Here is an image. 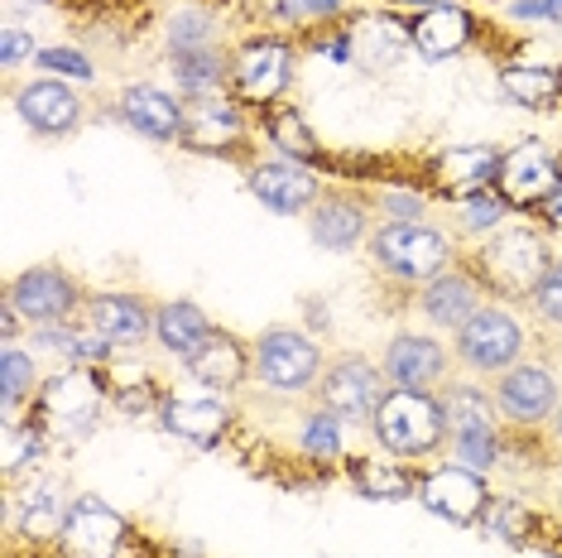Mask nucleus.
<instances>
[{
  "mask_svg": "<svg viewBox=\"0 0 562 558\" xmlns=\"http://www.w3.org/2000/svg\"><path fill=\"white\" fill-rule=\"evenodd\" d=\"M553 236L539 226V217H515L505 222L501 232H491L485 241L467 250L471 275L481 279L485 299H501V303H529V294L539 289L543 270L553 265Z\"/></svg>",
  "mask_w": 562,
  "mask_h": 558,
  "instance_id": "f257e3e1",
  "label": "nucleus"
},
{
  "mask_svg": "<svg viewBox=\"0 0 562 558\" xmlns=\"http://www.w3.org/2000/svg\"><path fill=\"white\" fill-rule=\"evenodd\" d=\"M111 410V380L97 366H54L44 390L34 395V418L54 443V453H72L97 438L101 418Z\"/></svg>",
  "mask_w": 562,
  "mask_h": 558,
  "instance_id": "f03ea898",
  "label": "nucleus"
},
{
  "mask_svg": "<svg viewBox=\"0 0 562 558\" xmlns=\"http://www.w3.org/2000/svg\"><path fill=\"white\" fill-rule=\"evenodd\" d=\"M299 78V40L270 24H246L232 40V97L240 107L260 111L289 101Z\"/></svg>",
  "mask_w": 562,
  "mask_h": 558,
  "instance_id": "7ed1b4c3",
  "label": "nucleus"
},
{
  "mask_svg": "<svg viewBox=\"0 0 562 558\" xmlns=\"http://www.w3.org/2000/svg\"><path fill=\"white\" fill-rule=\"evenodd\" d=\"M366 256L390 284L418 294L432 275H442L447 265L462 260V250H457L447 226L428 217V222H375V232L366 241Z\"/></svg>",
  "mask_w": 562,
  "mask_h": 558,
  "instance_id": "20e7f679",
  "label": "nucleus"
},
{
  "mask_svg": "<svg viewBox=\"0 0 562 558\" xmlns=\"http://www.w3.org/2000/svg\"><path fill=\"white\" fill-rule=\"evenodd\" d=\"M370 443L400 462H438L447 458V414L438 390H400L394 386L385 404L370 418Z\"/></svg>",
  "mask_w": 562,
  "mask_h": 558,
  "instance_id": "39448f33",
  "label": "nucleus"
},
{
  "mask_svg": "<svg viewBox=\"0 0 562 558\" xmlns=\"http://www.w3.org/2000/svg\"><path fill=\"white\" fill-rule=\"evenodd\" d=\"M250 361H255V386L270 390L279 400H313L327 371V347L308 327L274 323L250 337Z\"/></svg>",
  "mask_w": 562,
  "mask_h": 558,
  "instance_id": "423d86ee",
  "label": "nucleus"
},
{
  "mask_svg": "<svg viewBox=\"0 0 562 558\" xmlns=\"http://www.w3.org/2000/svg\"><path fill=\"white\" fill-rule=\"evenodd\" d=\"M452 357L467 376L495 380V376H505L515 361L529 357V323L519 319L515 303L485 299L481 309L452 333Z\"/></svg>",
  "mask_w": 562,
  "mask_h": 558,
  "instance_id": "0eeeda50",
  "label": "nucleus"
},
{
  "mask_svg": "<svg viewBox=\"0 0 562 558\" xmlns=\"http://www.w3.org/2000/svg\"><path fill=\"white\" fill-rule=\"evenodd\" d=\"M78 491L68 487L63 472H34L20 487H5V535L24 549H54L63 525H68V505Z\"/></svg>",
  "mask_w": 562,
  "mask_h": 558,
  "instance_id": "6e6552de",
  "label": "nucleus"
},
{
  "mask_svg": "<svg viewBox=\"0 0 562 558\" xmlns=\"http://www.w3.org/2000/svg\"><path fill=\"white\" fill-rule=\"evenodd\" d=\"M155 424L169 434L173 443L193 453H216L226 438L236 434V404L232 395H212L202 386H169L164 390V404L155 414Z\"/></svg>",
  "mask_w": 562,
  "mask_h": 558,
  "instance_id": "1a4fd4ad",
  "label": "nucleus"
},
{
  "mask_svg": "<svg viewBox=\"0 0 562 558\" xmlns=\"http://www.w3.org/2000/svg\"><path fill=\"white\" fill-rule=\"evenodd\" d=\"M260 135L255 131V111L240 107L232 92L222 97H202L183 107V140L178 145L188 155H207V159H255L250 155V140Z\"/></svg>",
  "mask_w": 562,
  "mask_h": 558,
  "instance_id": "9d476101",
  "label": "nucleus"
},
{
  "mask_svg": "<svg viewBox=\"0 0 562 558\" xmlns=\"http://www.w3.org/2000/svg\"><path fill=\"white\" fill-rule=\"evenodd\" d=\"M491 477L476 472V467L457 462V458H438V462H424L418 472V505L442 520V525H457V529H481V515L491 505Z\"/></svg>",
  "mask_w": 562,
  "mask_h": 558,
  "instance_id": "9b49d317",
  "label": "nucleus"
},
{
  "mask_svg": "<svg viewBox=\"0 0 562 558\" xmlns=\"http://www.w3.org/2000/svg\"><path fill=\"white\" fill-rule=\"evenodd\" d=\"M558 183H562V159L548 140L524 135L515 145H505L501 174H495V193L509 202L515 217H539V208L553 198Z\"/></svg>",
  "mask_w": 562,
  "mask_h": 558,
  "instance_id": "f8f14e48",
  "label": "nucleus"
},
{
  "mask_svg": "<svg viewBox=\"0 0 562 558\" xmlns=\"http://www.w3.org/2000/svg\"><path fill=\"white\" fill-rule=\"evenodd\" d=\"M5 303L24 319V327H58V323H78L87 289L72 279V270L63 265H30L5 284Z\"/></svg>",
  "mask_w": 562,
  "mask_h": 558,
  "instance_id": "ddd939ff",
  "label": "nucleus"
},
{
  "mask_svg": "<svg viewBox=\"0 0 562 558\" xmlns=\"http://www.w3.org/2000/svg\"><path fill=\"white\" fill-rule=\"evenodd\" d=\"M10 111H15L20 125L34 140H68L87 125L82 87L63 82V78H44V72H34V78L10 87Z\"/></svg>",
  "mask_w": 562,
  "mask_h": 558,
  "instance_id": "4468645a",
  "label": "nucleus"
},
{
  "mask_svg": "<svg viewBox=\"0 0 562 558\" xmlns=\"http://www.w3.org/2000/svg\"><path fill=\"white\" fill-rule=\"evenodd\" d=\"M347 34L356 48V72H366V78H385L414 58L408 15L394 5H380V0H356L347 15Z\"/></svg>",
  "mask_w": 562,
  "mask_h": 558,
  "instance_id": "2eb2a0df",
  "label": "nucleus"
},
{
  "mask_svg": "<svg viewBox=\"0 0 562 558\" xmlns=\"http://www.w3.org/2000/svg\"><path fill=\"white\" fill-rule=\"evenodd\" d=\"M135 539V525L121 505H111L97 491H78L68 505V525L58 535V558H121Z\"/></svg>",
  "mask_w": 562,
  "mask_h": 558,
  "instance_id": "dca6fc26",
  "label": "nucleus"
},
{
  "mask_svg": "<svg viewBox=\"0 0 562 558\" xmlns=\"http://www.w3.org/2000/svg\"><path fill=\"white\" fill-rule=\"evenodd\" d=\"M375 208H370L366 188H351V183H327L323 198L313 202V212L303 217L308 226V241L327 256H356L366 250L370 232H375Z\"/></svg>",
  "mask_w": 562,
  "mask_h": 558,
  "instance_id": "f3484780",
  "label": "nucleus"
},
{
  "mask_svg": "<svg viewBox=\"0 0 562 558\" xmlns=\"http://www.w3.org/2000/svg\"><path fill=\"white\" fill-rule=\"evenodd\" d=\"M491 390H495V404H501L505 428H519V434H539V428H548V418H553V410L562 404L558 371L543 357L515 361L505 376L491 380Z\"/></svg>",
  "mask_w": 562,
  "mask_h": 558,
  "instance_id": "a211bd4d",
  "label": "nucleus"
},
{
  "mask_svg": "<svg viewBox=\"0 0 562 558\" xmlns=\"http://www.w3.org/2000/svg\"><path fill=\"white\" fill-rule=\"evenodd\" d=\"M390 376H385V366L380 361H370L361 357V351H341V357H331L327 361V371H323V386H317V404H327L331 414H341L347 424H366L370 428V418H375V410L385 404L390 395Z\"/></svg>",
  "mask_w": 562,
  "mask_h": 558,
  "instance_id": "6ab92c4d",
  "label": "nucleus"
},
{
  "mask_svg": "<svg viewBox=\"0 0 562 558\" xmlns=\"http://www.w3.org/2000/svg\"><path fill=\"white\" fill-rule=\"evenodd\" d=\"M246 188L274 217H308L313 202L323 198V188H327V174L308 169V164H299V159H284V155H255L246 164Z\"/></svg>",
  "mask_w": 562,
  "mask_h": 558,
  "instance_id": "aec40b11",
  "label": "nucleus"
},
{
  "mask_svg": "<svg viewBox=\"0 0 562 558\" xmlns=\"http://www.w3.org/2000/svg\"><path fill=\"white\" fill-rule=\"evenodd\" d=\"M485 34V20L471 0H447V5L418 10L408 15V40H414V58L428 63V68H442V63H457L462 54L476 48V40Z\"/></svg>",
  "mask_w": 562,
  "mask_h": 558,
  "instance_id": "412c9836",
  "label": "nucleus"
},
{
  "mask_svg": "<svg viewBox=\"0 0 562 558\" xmlns=\"http://www.w3.org/2000/svg\"><path fill=\"white\" fill-rule=\"evenodd\" d=\"M380 366L400 390H442L452 380L457 357L432 327H400L380 347Z\"/></svg>",
  "mask_w": 562,
  "mask_h": 558,
  "instance_id": "4be33fe9",
  "label": "nucleus"
},
{
  "mask_svg": "<svg viewBox=\"0 0 562 558\" xmlns=\"http://www.w3.org/2000/svg\"><path fill=\"white\" fill-rule=\"evenodd\" d=\"M501 145L491 140H467V145H447L424 164V188L428 198L442 202H462L471 193H485L495 188V174H501Z\"/></svg>",
  "mask_w": 562,
  "mask_h": 558,
  "instance_id": "5701e85b",
  "label": "nucleus"
},
{
  "mask_svg": "<svg viewBox=\"0 0 562 558\" xmlns=\"http://www.w3.org/2000/svg\"><path fill=\"white\" fill-rule=\"evenodd\" d=\"M155 313L159 303L135 289H87L82 323L101 333L116 351H135L155 337Z\"/></svg>",
  "mask_w": 562,
  "mask_h": 558,
  "instance_id": "b1692460",
  "label": "nucleus"
},
{
  "mask_svg": "<svg viewBox=\"0 0 562 558\" xmlns=\"http://www.w3.org/2000/svg\"><path fill=\"white\" fill-rule=\"evenodd\" d=\"M183 107L188 101L169 92L164 82L155 78H135L125 82L116 92V121L125 131H135L139 140H149V145H178L183 140Z\"/></svg>",
  "mask_w": 562,
  "mask_h": 558,
  "instance_id": "393cba45",
  "label": "nucleus"
},
{
  "mask_svg": "<svg viewBox=\"0 0 562 558\" xmlns=\"http://www.w3.org/2000/svg\"><path fill=\"white\" fill-rule=\"evenodd\" d=\"M178 371H183V380H193V386L212 390V395H240L246 386H255L250 342L240 333H226V327H212L193 357L178 361Z\"/></svg>",
  "mask_w": 562,
  "mask_h": 558,
  "instance_id": "a878e982",
  "label": "nucleus"
},
{
  "mask_svg": "<svg viewBox=\"0 0 562 558\" xmlns=\"http://www.w3.org/2000/svg\"><path fill=\"white\" fill-rule=\"evenodd\" d=\"M485 303V289H481V279L471 275V265L467 260H457V265H447L442 275H432L424 289L414 294V313L424 319L432 333H457L471 313H476Z\"/></svg>",
  "mask_w": 562,
  "mask_h": 558,
  "instance_id": "bb28decb",
  "label": "nucleus"
},
{
  "mask_svg": "<svg viewBox=\"0 0 562 558\" xmlns=\"http://www.w3.org/2000/svg\"><path fill=\"white\" fill-rule=\"evenodd\" d=\"M495 92L509 107L543 116V111L562 107V63L558 58H509L495 68Z\"/></svg>",
  "mask_w": 562,
  "mask_h": 558,
  "instance_id": "cd10ccee",
  "label": "nucleus"
},
{
  "mask_svg": "<svg viewBox=\"0 0 562 558\" xmlns=\"http://www.w3.org/2000/svg\"><path fill=\"white\" fill-rule=\"evenodd\" d=\"M164 72L178 87L183 101L222 97L232 92V44H198V48H169Z\"/></svg>",
  "mask_w": 562,
  "mask_h": 558,
  "instance_id": "c85d7f7f",
  "label": "nucleus"
},
{
  "mask_svg": "<svg viewBox=\"0 0 562 558\" xmlns=\"http://www.w3.org/2000/svg\"><path fill=\"white\" fill-rule=\"evenodd\" d=\"M347 487L366 501H380V505H400V501H414L418 496V467L414 462H400L390 453H351L347 467H341Z\"/></svg>",
  "mask_w": 562,
  "mask_h": 558,
  "instance_id": "c756f323",
  "label": "nucleus"
},
{
  "mask_svg": "<svg viewBox=\"0 0 562 558\" xmlns=\"http://www.w3.org/2000/svg\"><path fill=\"white\" fill-rule=\"evenodd\" d=\"M442 400V414H447V443L462 438V434H501L505 418H501V404H495V390L476 376H462V380H447L438 390Z\"/></svg>",
  "mask_w": 562,
  "mask_h": 558,
  "instance_id": "7c9ffc66",
  "label": "nucleus"
},
{
  "mask_svg": "<svg viewBox=\"0 0 562 558\" xmlns=\"http://www.w3.org/2000/svg\"><path fill=\"white\" fill-rule=\"evenodd\" d=\"M255 131H260V140L270 145V155L299 159V164H308V169H327V145L317 140L313 121L303 116V107H293V101H279V107L260 111V116H255Z\"/></svg>",
  "mask_w": 562,
  "mask_h": 558,
  "instance_id": "2f4dec72",
  "label": "nucleus"
},
{
  "mask_svg": "<svg viewBox=\"0 0 562 558\" xmlns=\"http://www.w3.org/2000/svg\"><path fill=\"white\" fill-rule=\"evenodd\" d=\"M347 418L331 414L327 404L308 400L299 414V424H293V448H299L303 462L313 467H347L351 458V443H347Z\"/></svg>",
  "mask_w": 562,
  "mask_h": 558,
  "instance_id": "473e14b6",
  "label": "nucleus"
},
{
  "mask_svg": "<svg viewBox=\"0 0 562 558\" xmlns=\"http://www.w3.org/2000/svg\"><path fill=\"white\" fill-rule=\"evenodd\" d=\"M48 458H54V443L34 414H10L0 424V477H5V487H20L24 477L44 472Z\"/></svg>",
  "mask_w": 562,
  "mask_h": 558,
  "instance_id": "72a5a7b5",
  "label": "nucleus"
},
{
  "mask_svg": "<svg viewBox=\"0 0 562 558\" xmlns=\"http://www.w3.org/2000/svg\"><path fill=\"white\" fill-rule=\"evenodd\" d=\"M212 319H207V309L193 299H159V313H155V347L159 351H169L173 361H183V357H193V351L207 342L212 333Z\"/></svg>",
  "mask_w": 562,
  "mask_h": 558,
  "instance_id": "f704fd0d",
  "label": "nucleus"
},
{
  "mask_svg": "<svg viewBox=\"0 0 562 558\" xmlns=\"http://www.w3.org/2000/svg\"><path fill=\"white\" fill-rule=\"evenodd\" d=\"M44 361L34 357L30 342H0V410L10 414H30L34 395L44 390Z\"/></svg>",
  "mask_w": 562,
  "mask_h": 558,
  "instance_id": "c9c22d12",
  "label": "nucleus"
},
{
  "mask_svg": "<svg viewBox=\"0 0 562 558\" xmlns=\"http://www.w3.org/2000/svg\"><path fill=\"white\" fill-rule=\"evenodd\" d=\"M226 20L212 0H178V5L164 10L159 20V44L164 54L169 48H198V44H226Z\"/></svg>",
  "mask_w": 562,
  "mask_h": 558,
  "instance_id": "e433bc0d",
  "label": "nucleus"
},
{
  "mask_svg": "<svg viewBox=\"0 0 562 558\" xmlns=\"http://www.w3.org/2000/svg\"><path fill=\"white\" fill-rule=\"evenodd\" d=\"M481 529L491 539H501L505 549H543L539 505H529L519 496H505V491H495L491 496V505H485V515H481Z\"/></svg>",
  "mask_w": 562,
  "mask_h": 558,
  "instance_id": "4c0bfd02",
  "label": "nucleus"
},
{
  "mask_svg": "<svg viewBox=\"0 0 562 558\" xmlns=\"http://www.w3.org/2000/svg\"><path fill=\"white\" fill-rule=\"evenodd\" d=\"M351 5L356 0H260V20L255 24H270V30L303 40V34H317L327 24H341L351 15Z\"/></svg>",
  "mask_w": 562,
  "mask_h": 558,
  "instance_id": "58836bf2",
  "label": "nucleus"
},
{
  "mask_svg": "<svg viewBox=\"0 0 562 558\" xmlns=\"http://www.w3.org/2000/svg\"><path fill=\"white\" fill-rule=\"evenodd\" d=\"M106 380H111V410L131 414V418L159 414L164 390H169V386H159V380L149 376V366L135 361V357H116V366L106 371Z\"/></svg>",
  "mask_w": 562,
  "mask_h": 558,
  "instance_id": "ea45409f",
  "label": "nucleus"
},
{
  "mask_svg": "<svg viewBox=\"0 0 562 558\" xmlns=\"http://www.w3.org/2000/svg\"><path fill=\"white\" fill-rule=\"evenodd\" d=\"M370 208H375L380 222H428V188L424 183H408V179H385V183H370L366 188Z\"/></svg>",
  "mask_w": 562,
  "mask_h": 558,
  "instance_id": "a19ab883",
  "label": "nucleus"
},
{
  "mask_svg": "<svg viewBox=\"0 0 562 558\" xmlns=\"http://www.w3.org/2000/svg\"><path fill=\"white\" fill-rule=\"evenodd\" d=\"M452 208H457V232L471 236V241H485L491 232H501L505 222H515L509 202L495 193V188H485V193H471L462 202H452Z\"/></svg>",
  "mask_w": 562,
  "mask_h": 558,
  "instance_id": "79ce46f5",
  "label": "nucleus"
},
{
  "mask_svg": "<svg viewBox=\"0 0 562 558\" xmlns=\"http://www.w3.org/2000/svg\"><path fill=\"white\" fill-rule=\"evenodd\" d=\"M34 72H44V78H63L72 87H92L97 82V63L87 58L82 44H44L40 54H34Z\"/></svg>",
  "mask_w": 562,
  "mask_h": 558,
  "instance_id": "37998d69",
  "label": "nucleus"
},
{
  "mask_svg": "<svg viewBox=\"0 0 562 558\" xmlns=\"http://www.w3.org/2000/svg\"><path fill=\"white\" fill-rule=\"evenodd\" d=\"M524 309L533 313V327H543V333H562V250L553 256V265L543 270L539 289L529 294Z\"/></svg>",
  "mask_w": 562,
  "mask_h": 558,
  "instance_id": "c03bdc74",
  "label": "nucleus"
},
{
  "mask_svg": "<svg viewBox=\"0 0 562 558\" xmlns=\"http://www.w3.org/2000/svg\"><path fill=\"white\" fill-rule=\"evenodd\" d=\"M299 44L308 48V54H317V58L337 63V68H356V48H351L347 20H341V24H327V30H317V34H303Z\"/></svg>",
  "mask_w": 562,
  "mask_h": 558,
  "instance_id": "a18cd8bd",
  "label": "nucleus"
},
{
  "mask_svg": "<svg viewBox=\"0 0 562 558\" xmlns=\"http://www.w3.org/2000/svg\"><path fill=\"white\" fill-rule=\"evenodd\" d=\"M40 40H34L30 24H20L15 15H5V30H0V63H5V72H20L24 63H34L40 54Z\"/></svg>",
  "mask_w": 562,
  "mask_h": 558,
  "instance_id": "49530a36",
  "label": "nucleus"
},
{
  "mask_svg": "<svg viewBox=\"0 0 562 558\" xmlns=\"http://www.w3.org/2000/svg\"><path fill=\"white\" fill-rule=\"evenodd\" d=\"M495 20L509 24V30H553V24H548V5H543V0H501Z\"/></svg>",
  "mask_w": 562,
  "mask_h": 558,
  "instance_id": "de8ad7c7",
  "label": "nucleus"
},
{
  "mask_svg": "<svg viewBox=\"0 0 562 558\" xmlns=\"http://www.w3.org/2000/svg\"><path fill=\"white\" fill-rule=\"evenodd\" d=\"M539 226H543L548 236H562V183L553 188V198L539 208Z\"/></svg>",
  "mask_w": 562,
  "mask_h": 558,
  "instance_id": "09e8293b",
  "label": "nucleus"
},
{
  "mask_svg": "<svg viewBox=\"0 0 562 558\" xmlns=\"http://www.w3.org/2000/svg\"><path fill=\"white\" fill-rule=\"evenodd\" d=\"M131 0H68V10H82V15H121Z\"/></svg>",
  "mask_w": 562,
  "mask_h": 558,
  "instance_id": "8fccbe9b",
  "label": "nucleus"
},
{
  "mask_svg": "<svg viewBox=\"0 0 562 558\" xmlns=\"http://www.w3.org/2000/svg\"><path fill=\"white\" fill-rule=\"evenodd\" d=\"M303 323H308L313 337H323L327 333V303L323 299H303Z\"/></svg>",
  "mask_w": 562,
  "mask_h": 558,
  "instance_id": "3c124183",
  "label": "nucleus"
},
{
  "mask_svg": "<svg viewBox=\"0 0 562 558\" xmlns=\"http://www.w3.org/2000/svg\"><path fill=\"white\" fill-rule=\"evenodd\" d=\"M380 5H394V10H404V15H418V10L447 5V0H380Z\"/></svg>",
  "mask_w": 562,
  "mask_h": 558,
  "instance_id": "603ef678",
  "label": "nucleus"
},
{
  "mask_svg": "<svg viewBox=\"0 0 562 558\" xmlns=\"http://www.w3.org/2000/svg\"><path fill=\"white\" fill-rule=\"evenodd\" d=\"M543 438H548V448H553V453H562V404H558V410H553V418H548Z\"/></svg>",
  "mask_w": 562,
  "mask_h": 558,
  "instance_id": "864d4df0",
  "label": "nucleus"
},
{
  "mask_svg": "<svg viewBox=\"0 0 562 558\" xmlns=\"http://www.w3.org/2000/svg\"><path fill=\"white\" fill-rule=\"evenodd\" d=\"M5 5L10 10H20V5L24 10H68V0H5Z\"/></svg>",
  "mask_w": 562,
  "mask_h": 558,
  "instance_id": "5fc2aeb1",
  "label": "nucleus"
},
{
  "mask_svg": "<svg viewBox=\"0 0 562 558\" xmlns=\"http://www.w3.org/2000/svg\"><path fill=\"white\" fill-rule=\"evenodd\" d=\"M543 5H548V24L562 34V0H543Z\"/></svg>",
  "mask_w": 562,
  "mask_h": 558,
  "instance_id": "6e6d98bb",
  "label": "nucleus"
}]
</instances>
